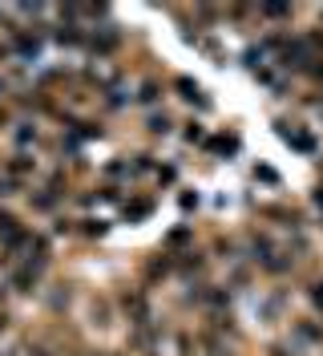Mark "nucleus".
I'll return each instance as SVG.
<instances>
[{
	"label": "nucleus",
	"mask_w": 323,
	"mask_h": 356,
	"mask_svg": "<svg viewBox=\"0 0 323 356\" xmlns=\"http://www.w3.org/2000/svg\"><path fill=\"white\" fill-rule=\"evenodd\" d=\"M251 178L263 182V186H271V191H279V186H283V175L271 166V162H255V166H251Z\"/></svg>",
	"instance_id": "obj_36"
},
{
	"label": "nucleus",
	"mask_w": 323,
	"mask_h": 356,
	"mask_svg": "<svg viewBox=\"0 0 323 356\" xmlns=\"http://www.w3.org/2000/svg\"><path fill=\"white\" fill-rule=\"evenodd\" d=\"M77 320H81V328H85L93 340L97 336H109L117 324H122V316H117V304H113V291H101V288H89L85 300H81V312H77Z\"/></svg>",
	"instance_id": "obj_5"
},
{
	"label": "nucleus",
	"mask_w": 323,
	"mask_h": 356,
	"mask_svg": "<svg viewBox=\"0 0 323 356\" xmlns=\"http://www.w3.org/2000/svg\"><path fill=\"white\" fill-rule=\"evenodd\" d=\"M255 222L271 227V231H283V235H291V231H311L307 207H299V202H291V199L255 202Z\"/></svg>",
	"instance_id": "obj_7"
},
{
	"label": "nucleus",
	"mask_w": 323,
	"mask_h": 356,
	"mask_svg": "<svg viewBox=\"0 0 323 356\" xmlns=\"http://www.w3.org/2000/svg\"><path fill=\"white\" fill-rule=\"evenodd\" d=\"M0 175H4V182L17 191V195H24L33 182H41L44 178V166H41V154H21V150H4L0 154Z\"/></svg>",
	"instance_id": "obj_9"
},
{
	"label": "nucleus",
	"mask_w": 323,
	"mask_h": 356,
	"mask_svg": "<svg viewBox=\"0 0 323 356\" xmlns=\"http://www.w3.org/2000/svg\"><path fill=\"white\" fill-rule=\"evenodd\" d=\"M0 356H4V344H0Z\"/></svg>",
	"instance_id": "obj_42"
},
{
	"label": "nucleus",
	"mask_w": 323,
	"mask_h": 356,
	"mask_svg": "<svg viewBox=\"0 0 323 356\" xmlns=\"http://www.w3.org/2000/svg\"><path fill=\"white\" fill-rule=\"evenodd\" d=\"M93 356H129V353L122 348V344H97V348H93Z\"/></svg>",
	"instance_id": "obj_39"
},
{
	"label": "nucleus",
	"mask_w": 323,
	"mask_h": 356,
	"mask_svg": "<svg viewBox=\"0 0 323 356\" xmlns=\"http://www.w3.org/2000/svg\"><path fill=\"white\" fill-rule=\"evenodd\" d=\"M202 247L210 251L215 267H231V264L242 259V239H238V231H210Z\"/></svg>",
	"instance_id": "obj_20"
},
{
	"label": "nucleus",
	"mask_w": 323,
	"mask_h": 356,
	"mask_svg": "<svg viewBox=\"0 0 323 356\" xmlns=\"http://www.w3.org/2000/svg\"><path fill=\"white\" fill-rule=\"evenodd\" d=\"M49 41H57L61 49H89V24L57 17V24H49Z\"/></svg>",
	"instance_id": "obj_25"
},
{
	"label": "nucleus",
	"mask_w": 323,
	"mask_h": 356,
	"mask_svg": "<svg viewBox=\"0 0 323 356\" xmlns=\"http://www.w3.org/2000/svg\"><path fill=\"white\" fill-rule=\"evenodd\" d=\"M158 247H166V251H174V255H178V251H190V247H198V227H194V222H178L174 231L162 235Z\"/></svg>",
	"instance_id": "obj_29"
},
{
	"label": "nucleus",
	"mask_w": 323,
	"mask_h": 356,
	"mask_svg": "<svg viewBox=\"0 0 323 356\" xmlns=\"http://www.w3.org/2000/svg\"><path fill=\"white\" fill-rule=\"evenodd\" d=\"M287 336L299 344L303 353L320 356L323 353V316H311V312H295L291 324H287Z\"/></svg>",
	"instance_id": "obj_14"
},
{
	"label": "nucleus",
	"mask_w": 323,
	"mask_h": 356,
	"mask_svg": "<svg viewBox=\"0 0 323 356\" xmlns=\"http://www.w3.org/2000/svg\"><path fill=\"white\" fill-rule=\"evenodd\" d=\"M295 284H263V288L251 296L255 304V320L263 328H279V324H291L295 316Z\"/></svg>",
	"instance_id": "obj_2"
},
{
	"label": "nucleus",
	"mask_w": 323,
	"mask_h": 356,
	"mask_svg": "<svg viewBox=\"0 0 323 356\" xmlns=\"http://www.w3.org/2000/svg\"><path fill=\"white\" fill-rule=\"evenodd\" d=\"M222 284L235 291V296H255L258 288H263V280H258V271L247 259H238V264L222 267Z\"/></svg>",
	"instance_id": "obj_24"
},
{
	"label": "nucleus",
	"mask_w": 323,
	"mask_h": 356,
	"mask_svg": "<svg viewBox=\"0 0 323 356\" xmlns=\"http://www.w3.org/2000/svg\"><path fill=\"white\" fill-rule=\"evenodd\" d=\"M97 182H109V186H129V154H113L97 166Z\"/></svg>",
	"instance_id": "obj_28"
},
{
	"label": "nucleus",
	"mask_w": 323,
	"mask_h": 356,
	"mask_svg": "<svg viewBox=\"0 0 323 356\" xmlns=\"http://www.w3.org/2000/svg\"><path fill=\"white\" fill-rule=\"evenodd\" d=\"M53 267L57 264H13L4 271V288L13 291L17 304H33V300H41L44 284L57 275Z\"/></svg>",
	"instance_id": "obj_6"
},
{
	"label": "nucleus",
	"mask_w": 323,
	"mask_h": 356,
	"mask_svg": "<svg viewBox=\"0 0 323 356\" xmlns=\"http://www.w3.org/2000/svg\"><path fill=\"white\" fill-rule=\"evenodd\" d=\"M174 202L182 207V215H194L202 199H198V191H194V186H178V191H174Z\"/></svg>",
	"instance_id": "obj_37"
},
{
	"label": "nucleus",
	"mask_w": 323,
	"mask_h": 356,
	"mask_svg": "<svg viewBox=\"0 0 323 356\" xmlns=\"http://www.w3.org/2000/svg\"><path fill=\"white\" fill-rule=\"evenodd\" d=\"M170 332H174V320L162 312V316L150 320V324H133V328H126L122 348H126L129 356H162L166 348H170Z\"/></svg>",
	"instance_id": "obj_4"
},
{
	"label": "nucleus",
	"mask_w": 323,
	"mask_h": 356,
	"mask_svg": "<svg viewBox=\"0 0 323 356\" xmlns=\"http://www.w3.org/2000/svg\"><path fill=\"white\" fill-rule=\"evenodd\" d=\"M299 13H307V8H299V4H258V21H275V24H287V29Z\"/></svg>",
	"instance_id": "obj_32"
},
{
	"label": "nucleus",
	"mask_w": 323,
	"mask_h": 356,
	"mask_svg": "<svg viewBox=\"0 0 323 356\" xmlns=\"http://www.w3.org/2000/svg\"><path fill=\"white\" fill-rule=\"evenodd\" d=\"M206 122H202V118H194V113H186V118H182V126H178V138H182V142H186V146H194V150H202V142H206Z\"/></svg>",
	"instance_id": "obj_33"
},
{
	"label": "nucleus",
	"mask_w": 323,
	"mask_h": 356,
	"mask_svg": "<svg viewBox=\"0 0 323 356\" xmlns=\"http://www.w3.org/2000/svg\"><path fill=\"white\" fill-rule=\"evenodd\" d=\"M0 288H4V275H0Z\"/></svg>",
	"instance_id": "obj_41"
},
{
	"label": "nucleus",
	"mask_w": 323,
	"mask_h": 356,
	"mask_svg": "<svg viewBox=\"0 0 323 356\" xmlns=\"http://www.w3.org/2000/svg\"><path fill=\"white\" fill-rule=\"evenodd\" d=\"M202 154L206 158H238L242 154V134H238V126H218V130H210L206 142H202Z\"/></svg>",
	"instance_id": "obj_21"
},
{
	"label": "nucleus",
	"mask_w": 323,
	"mask_h": 356,
	"mask_svg": "<svg viewBox=\"0 0 323 356\" xmlns=\"http://www.w3.org/2000/svg\"><path fill=\"white\" fill-rule=\"evenodd\" d=\"M49 134H44V122L21 113V122L8 130V150H21V154H49Z\"/></svg>",
	"instance_id": "obj_13"
},
{
	"label": "nucleus",
	"mask_w": 323,
	"mask_h": 356,
	"mask_svg": "<svg viewBox=\"0 0 323 356\" xmlns=\"http://www.w3.org/2000/svg\"><path fill=\"white\" fill-rule=\"evenodd\" d=\"M238 239H242V259L255 267V271L271 264V255H275V251L283 247V239L275 235V231H271V227H263V222H251V227H242V231H238Z\"/></svg>",
	"instance_id": "obj_10"
},
{
	"label": "nucleus",
	"mask_w": 323,
	"mask_h": 356,
	"mask_svg": "<svg viewBox=\"0 0 323 356\" xmlns=\"http://www.w3.org/2000/svg\"><path fill=\"white\" fill-rule=\"evenodd\" d=\"M21 207L28 215H41V219H57L61 211H69V199L57 195V191H49L44 182H33L28 191L21 195Z\"/></svg>",
	"instance_id": "obj_16"
},
{
	"label": "nucleus",
	"mask_w": 323,
	"mask_h": 356,
	"mask_svg": "<svg viewBox=\"0 0 323 356\" xmlns=\"http://www.w3.org/2000/svg\"><path fill=\"white\" fill-rule=\"evenodd\" d=\"M166 93H170V81L158 77V73H146V77H138L133 89H129V106H138L142 113L162 110L166 106Z\"/></svg>",
	"instance_id": "obj_15"
},
{
	"label": "nucleus",
	"mask_w": 323,
	"mask_h": 356,
	"mask_svg": "<svg viewBox=\"0 0 323 356\" xmlns=\"http://www.w3.org/2000/svg\"><path fill=\"white\" fill-rule=\"evenodd\" d=\"M178 126H182V113L174 110V106H162V110L142 113V126H138V130L146 134L150 146H158V142H166V138H178Z\"/></svg>",
	"instance_id": "obj_17"
},
{
	"label": "nucleus",
	"mask_w": 323,
	"mask_h": 356,
	"mask_svg": "<svg viewBox=\"0 0 323 356\" xmlns=\"http://www.w3.org/2000/svg\"><path fill=\"white\" fill-rule=\"evenodd\" d=\"M320 356H323V353H320Z\"/></svg>",
	"instance_id": "obj_43"
},
{
	"label": "nucleus",
	"mask_w": 323,
	"mask_h": 356,
	"mask_svg": "<svg viewBox=\"0 0 323 356\" xmlns=\"http://www.w3.org/2000/svg\"><path fill=\"white\" fill-rule=\"evenodd\" d=\"M166 81H170V93L194 113V118L215 113V97L206 93V86H202V81H194V77H186V73H170Z\"/></svg>",
	"instance_id": "obj_12"
},
{
	"label": "nucleus",
	"mask_w": 323,
	"mask_h": 356,
	"mask_svg": "<svg viewBox=\"0 0 323 356\" xmlns=\"http://www.w3.org/2000/svg\"><path fill=\"white\" fill-rule=\"evenodd\" d=\"M158 202H162V195H154V191H129L126 202L117 207V219L122 222H146L158 211Z\"/></svg>",
	"instance_id": "obj_22"
},
{
	"label": "nucleus",
	"mask_w": 323,
	"mask_h": 356,
	"mask_svg": "<svg viewBox=\"0 0 323 356\" xmlns=\"http://www.w3.org/2000/svg\"><path fill=\"white\" fill-rule=\"evenodd\" d=\"M113 304H117V316H122V324H126V328H133V324H150V320H158V316H162V308H158V296H154V291H146L138 280L117 284V288H113Z\"/></svg>",
	"instance_id": "obj_3"
},
{
	"label": "nucleus",
	"mask_w": 323,
	"mask_h": 356,
	"mask_svg": "<svg viewBox=\"0 0 323 356\" xmlns=\"http://www.w3.org/2000/svg\"><path fill=\"white\" fill-rule=\"evenodd\" d=\"M178 186H182V166H178V162H162L158 175H154V195H162V191H178Z\"/></svg>",
	"instance_id": "obj_34"
},
{
	"label": "nucleus",
	"mask_w": 323,
	"mask_h": 356,
	"mask_svg": "<svg viewBox=\"0 0 323 356\" xmlns=\"http://www.w3.org/2000/svg\"><path fill=\"white\" fill-rule=\"evenodd\" d=\"M122 44H126V33L117 29V24H89V57L93 61H113L117 53H122Z\"/></svg>",
	"instance_id": "obj_18"
},
{
	"label": "nucleus",
	"mask_w": 323,
	"mask_h": 356,
	"mask_svg": "<svg viewBox=\"0 0 323 356\" xmlns=\"http://www.w3.org/2000/svg\"><path fill=\"white\" fill-rule=\"evenodd\" d=\"M158 166H162V158H158V150H154V146H146V150H133V154H129V178H133V182H146V178L154 182Z\"/></svg>",
	"instance_id": "obj_27"
},
{
	"label": "nucleus",
	"mask_w": 323,
	"mask_h": 356,
	"mask_svg": "<svg viewBox=\"0 0 323 356\" xmlns=\"http://www.w3.org/2000/svg\"><path fill=\"white\" fill-rule=\"evenodd\" d=\"M81 300H85V291H81V284H77V280H69V275H53V280L44 284L41 300H37V308H41L44 320L65 324V320H77Z\"/></svg>",
	"instance_id": "obj_1"
},
{
	"label": "nucleus",
	"mask_w": 323,
	"mask_h": 356,
	"mask_svg": "<svg viewBox=\"0 0 323 356\" xmlns=\"http://www.w3.org/2000/svg\"><path fill=\"white\" fill-rule=\"evenodd\" d=\"M28 227H33V222L24 219V211H17L13 202H4V207H0V251H13V247L24 239Z\"/></svg>",
	"instance_id": "obj_23"
},
{
	"label": "nucleus",
	"mask_w": 323,
	"mask_h": 356,
	"mask_svg": "<svg viewBox=\"0 0 323 356\" xmlns=\"http://www.w3.org/2000/svg\"><path fill=\"white\" fill-rule=\"evenodd\" d=\"M258 356H307V353H303L287 332H271L263 344H258Z\"/></svg>",
	"instance_id": "obj_30"
},
{
	"label": "nucleus",
	"mask_w": 323,
	"mask_h": 356,
	"mask_svg": "<svg viewBox=\"0 0 323 356\" xmlns=\"http://www.w3.org/2000/svg\"><path fill=\"white\" fill-rule=\"evenodd\" d=\"M210 275H215V259H210V251L202 243L174 255V284H202Z\"/></svg>",
	"instance_id": "obj_11"
},
{
	"label": "nucleus",
	"mask_w": 323,
	"mask_h": 356,
	"mask_svg": "<svg viewBox=\"0 0 323 356\" xmlns=\"http://www.w3.org/2000/svg\"><path fill=\"white\" fill-rule=\"evenodd\" d=\"M73 222H77V215H73V211H61L57 219H49L44 231H49L53 239H73Z\"/></svg>",
	"instance_id": "obj_35"
},
{
	"label": "nucleus",
	"mask_w": 323,
	"mask_h": 356,
	"mask_svg": "<svg viewBox=\"0 0 323 356\" xmlns=\"http://www.w3.org/2000/svg\"><path fill=\"white\" fill-rule=\"evenodd\" d=\"M109 231H113V222L106 219V215H77V222H73V239H81V243H101Z\"/></svg>",
	"instance_id": "obj_26"
},
{
	"label": "nucleus",
	"mask_w": 323,
	"mask_h": 356,
	"mask_svg": "<svg viewBox=\"0 0 323 356\" xmlns=\"http://www.w3.org/2000/svg\"><path fill=\"white\" fill-rule=\"evenodd\" d=\"M17 122H21V110L13 106V97H8V102H0V134L8 138V130H13Z\"/></svg>",
	"instance_id": "obj_38"
},
{
	"label": "nucleus",
	"mask_w": 323,
	"mask_h": 356,
	"mask_svg": "<svg viewBox=\"0 0 323 356\" xmlns=\"http://www.w3.org/2000/svg\"><path fill=\"white\" fill-rule=\"evenodd\" d=\"M13 199H21V195H17V191L4 182V175H0V207H4V202H13Z\"/></svg>",
	"instance_id": "obj_40"
},
{
	"label": "nucleus",
	"mask_w": 323,
	"mask_h": 356,
	"mask_svg": "<svg viewBox=\"0 0 323 356\" xmlns=\"http://www.w3.org/2000/svg\"><path fill=\"white\" fill-rule=\"evenodd\" d=\"M275 130H279V138L291 150H299V154H315V146H320L315 130H311L307 122H299V118H275Z\"/></svg>",
	"instance_id": "obj_19"
},
{
	"label": "nucleus",
	"mask_w": 323,
	"mask_h": 356,
	"mask_svg": "<svg viewBox=\"0 0 323 356\" xmlns=\"http://www.w3.org/2000/svg\"><path fill=\"white\" fill-rule=\"evenodd\" d=\"M133 280L142 284L146 291H158L170 288L174 284V251H166V247H154V251H146L142 259H138V267H133Z\"/></svg>",
	"instance_id": "obj_8"
},
{
	"label": "nucleus",
	"mask_w": 323,
	"mask_h": 356,
	"mask_svg": "<svg viewBox=\"0 0 323 356\" xmlns=\"http://www.w3.org/2000/svg\"><path fill=\"white\" fill-rule=\"evenodd\" d=\"M299 291H303V304H307V312L311 316H323V275L315 271V275H307L299 284Z\"/></svg>",
	"instance_id": "obj_31"
}]
</instances>
